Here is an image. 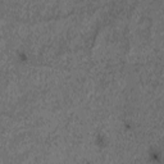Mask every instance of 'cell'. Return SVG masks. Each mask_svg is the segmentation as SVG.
<instances>
[{"instance_id":"cell-1","label":"cell","mask_w":164,"mask_h":164,"mask_svg":"<svg viewBox=\"0 0 164 164\" xmlns=\"http://www.w3.org/2000/svg\"><path fill=\"white\" fill-rule=\"evenodd\" d=\"M150 160L159 161V160H160V154H159L158 151H155V150H151L150 151Z\"/></svg>"},{"instance_id":"cell-2","label":"cell","mask_w":164,"mask_h":164,"mask_svg":"<svg viewBox=\"0 0 164 164\" xmlns=\"http://www.w3.org/2000/svg\"><path fill=\"white\" fill-rule=\"evenodd\" d=\"M96 144L99 146H104L105 145V137H104V136H101V135L97 136V137H96Z\"/></svg>"},{"instance_id":"cell-3","label":"cell","mask_w":164,"mask_h":164,"mask_svg":"<svg viewBox=\"0 0 164 164\" xmlns=\"http://www.w3.org/2000/svg\"><path fill=\"white\" fill-rule=\"evenodd\" d=\"M18 58H19L20 62H26V60H27V56H26L24 53H19V54H18Z\"/></svg>"}]
</instances>
